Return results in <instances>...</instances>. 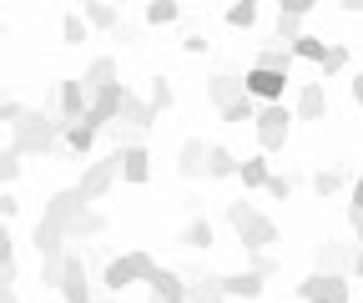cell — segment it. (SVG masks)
<instances>
[{"label":"cell","mask_w":363,"mask_h":303,"mask_svg":"<svg viewBox=\"0 0 363 303\" xmlns=\"http://www.w3.org/2000/svg\"><path fill=\"white\" fill-rule=\"evenodd\" d=\"M11 147H16L21 157H61V152H66V121L56 116L51 101H40V106H30V111L11 126Z\"/></svg>","instance_id":"6da1fadb"},{"label":"cell","mask_w":363,"mask_h":303,"mask_svg":"<svg viewBox=\"0 0 363 303\" xmlns=\"http://www.w3.org/2000/svg\"><path fill=\"white\" fill-rule=\"evenodd\" d=\"M348 46H338V40H333V46H328V56H323V76H343L348 71Z\"/></svg>","instance_id":"8d00e7d4"},{"label":"cell","mask_w":363,"mask_h":303,"mask_svg":"<svg viewBox=\"0 0 363 303\" xmlns=\"http://www.w3.org/2000/svg\"><path fill=\"white\" fill-rule=\"evenodd\" d=\"M147 293H152L157 303H187L192 278H187V273H177V268H167V263H157V268L147 273Z\"/></svg>","instance_id":"9c48e42d"},{"label":"cell","mask_w":363,"mask_h":303,"mask_svg":"<svg viewBox=\"0 0 363 303\" xmlns=\"http://www.w3.org/2000/svg\"><path fill=\"white\" fill-rule=\"evenodd\" d=\"M353 278H363V243H358V258H353Z\"/></svg>","instance_id":"816d5d0a"},{"label":"cell","mask_w":363,"mask_h":303,"mask_svg":"<svg viewBox=\"0 0 363 303\" xmlns=\"http://www.w3.org/2000/svg\"><path fill=\"white\" fill-rule=\"evenodd\" d=\"M252 212H257V202H247V197H233V202H227V223H233V228H242V223L252 218Z\"/></svg>","instance_id":"f35d334b"},{"label":"cell","mask_w":363,"mask_h":303,"mask_svg":"<svg viewBox=\"0 0 363 303\" xmlns=\"http://www.w3.org/2000/svg\"><path fill=\"white\" fill-rule=\"evenodd\" d=\"M21 172H26L21 152H16V147H6V152H0V187H11V182L21 177Z\"/></svg>","instance_id":"d590c367"},{"label":"cell","mask_w":363,"mask_h":303,"mask_svg":"<svg viewBox=\"0 0 363 303\" xmlns=\"http://www.w3.org/2000/svg\"><path fill=\"white\" fill-rule=\"evenodd\" d=\"M257 6H262V0H257Z\"/></svg>","instance_id":"9f6ffc18"},{"label":"cell","mask_w":363,"mask_h":303,"mask_svg":"<svg viewBox=\"0 0 363 303\" xmlns=\"http://www.w3.org/2000/svg\"><path fill=\"white\" fill-rule=\"evenodd\" d=\"M313 192H318V202H323V197H338V192H343V167H318V172H313Z\"/></svg>","instance_id":"f546056e"},{"label":"cell","mask_w":363,"mask_h":303,"mask_svg":"<svg viewBox=\"0 0 363 303\" xmlns=\"http://www.w3.org/2000/svg\"><path fill=\"white\" fill-rule=\"evenodd\" d=\"M51 106H56V116H61L66 126L86 116V106H91V92L81 86V76H61V81H56V92H51Z\"/></svg>","instance_id":"52a82bcc"},{"label":"cell","mask_w":363,"mask_h":303,"mask_svg":"<svg viewBox=\"0 0 363 303\" xmlns=\"http://www.w3.org/2000/svg\"><path fill=\"white\" fill-rule=\"evenodd\" d=\"M111 228V218H106V212L96 207V202H86V207H76V218L66 223V233H71V243L81 238V243H91V238H101Z\"/></svg>","instance_id":"5bb4252c"},{"label":"cell","mask_w":363,"mask_h":303,"mask_svg":"<svg viewBox=\"0 0 363 303\" xmlns=\"http://www.w3.org/2000/svg\"><path fill=\"white\" fill-rule=\"evenodd\" d=\"M121 106H126V86H121V81H111V86H101V92H91V106H86V116H81V121H91L96 132H106V126L121 116Z\"/></svg>","instance_id":"8992f818"},{"label":"cell","mask_w":363,"mask_h":303,"mask_svg":"<svg viewBox=\"0 0 363 303\" xmlns=\"http://www.w3.org/2000/svg\"><path fill=\"white\" fill-rule=\"evenodd\" d=\"M116 6H126V0H116Z\"/></svg>","instance_id":"11a10c76"},{"label":"cell","mask_w":363,"mask_h":303,"mask_svg":"<svg viewBox=\"0 0 363 303\" xmlns=\"http://www.w3.org/2000/svg\"><path fill=\"white\" fill-rule=\"evenodd\" d=\"M278 11L283 16H308V11H318V0H278Z\"/></svg>","instance_id":"bcb514c9"},{"label":"cell","mask_w":363,"mask_h":303,"mask_svg":"<svg viewBox=\"0 0 363 303\" xmlns=\"http://www.w3.org/2000/svg\"><path fill=\"white\" fill-rule=\"evenodd\" d=\"M293 111H298V121H323V116H328V92H323V81H303Z\"/></svg>","instance_id":"2e32d148"},{"label":"cell","mask_w":363,"mask_h":303,"mask_svg":"<svg viewBox=\"0 0 363 303\" xmlns=\"http://www.w3.org/2000/svg\"><path fill=\"white\" fill-rule=\"evenodd\" d=\"M348 97L363 106V71H353V81H348Z\"/></svg>","instance_id":"681fc988"},{"label":"cell","mask_w":363,"mask_h":303,"mask_svg":"<svg viewBox=\"0 0 363 303\" xmlns=\"http://www.w3.org/2000/svg\"><path fill=\"white\" fill-rule=\"evenodd\" d=\"M348 228H353V238L363 243V212H348Z\"/></svg>","instance_id":"f907efd6"},{"label":"cell","mask_w":363,"mask_h":303,"mask_svg":"<svg viewBox=\"0 0 363 303\" xmlns=\"http://www.w3.org/2000/svg\"><path fill=\"white\" fill-rule=\"evenodd\" d=\"M121 182V147H111L101 162H86L81 167V182H76V192L86 197V202H101L111 187Z\"/></svg>","instance_id":"277c9868"},{"label":"cell","mask_w":363,"mask_h":303,"mask_svg":"<svg viewBox=\"0 0 363 303\" xmlns=\"http://www.w3.org/2000/svg\"><path fill=\"white\" fill-rule=\"evenodd\" d=\"M233 233H238L242 253H267L272 243H278V223H272L267 212H252V218H247L242 228H233Z\"/></svg>","instance_id":"8fae6325"},{"label":"cell","mask_w":363,"mask_h":303,"mask_svg":"<svg viewBox=\"0 0 363 303\" xmlns=\"http://www.w3.org/2000/svg\"><path fill=\"white\" fill-rule=\"evenodd\" d=\"M242 81H247V92H252L257 101H283V97H288V71L247 66V71H242Z\"/></svg>","instance_id":"30bf717a"},{"label":"cell","mask_w":363,"mask_h":303,"mask_svg":"<svg viewBox=\"0 0 363 303\" xmlns=\"http://www.w3.org/2000/svg\"><path fill=\"white\" fill-rule=\"evenodd\" d=\"M91 303H121V298H116V293H106V298H91Z\"/></svg>","instance_id":"f5cc1de1"},{"label":"cell","mask_w":363,"mask_h":303,"mask_svg":"<svg viewBox=\"0 0 363 303\" xmlns=\"http://www.w3.org/2000/svg\"><path fill=\"white\" fill-rule=\"evenodd\" d=\"M238 177H242V192H262V187H267V177H272V162H267V152H257V157H242Z\"/></svg>","instance_id":"cb8c5ba5"},{"label":"cell","mask_w":363,"mask_h":303,"mask_svg":"<svg viewBox=\"0 0 363 303\" xmlns=\"http://www.w3.org/2000/svg\"><path fill=\"white\" fill-rule=\"evenodd\" d=\"M86 35H91V21L81 16V6H76V11H66V16H61V40H66V46H81Z\"/></svg>","instance_id":"1f68e13d"},{"label":"cell","mask_w":363,"mask_h":303,"mask_svg":"<svg viewBox=\"0 0 363 303\" xmlns=\"http://www.w3.org/2000/svg\"><path fill=\"white\" fill-rule=\"evenodd\" d=\"M222 288H227V298H242V303H252V298H262L267 278H262L257 268H242V273H222Z\"/></svg>","instance_id":"ffe728a7"},{"label":"cell","mask_w":363,"mask_h":303,"mask_svg":"<svg viewBox=\"0 0 363 303\" xmlns=\"http://www.w3.org/2000/svg\"><path fill=\"white\" fill-rule=\"evenodd\" d=\"M207 157H212V142L187 137L177 147V172H182V177H207Z\"/></svg>","instance_id":"ac0fdd59"},{"label":"cell","mask_w":363,"mask_h":303,"mask_svg":"<svg viewBox=\"0 0 363 303\" xmlns=\"http://www.w3.org/2000/svg\"><path fill=\"white\" fill-rule=\"evenodd\" d=\"M0 303H21V293H16V273H0Z\"/></svg>","instance_id":"7dc6e473"},{"label":"cell","mask_w":363,"mask_h":303,"mask_svg":"<svg viewBox=\"0 0 363 303\" xmlns=\"http://www.w3.org/2000/svg\"><path fill=\"white\" fill-rule=\"evenodd\" d=\"M247 268H257L262 278H272V273H278V258H267V253H247Z\"/></svg>","instance_id":"7bdbcfd3"},{"label":"cell","mask_w":363,"mask_h":303,"mask_svg":"<svg viewBox=\"0 0 363 303\" xmlns=\"http://www.w3.org/2000/svg\"><path fill=\"white\" fill-rule=\"evenodd\" d=\"M81 16L91 21V31H116L121 26V6H116V0H81Z\"/></svg>","instance_id":"603a6c76"},{"label":"cell","mask_w":363,"mask_h":303,"mask_svg":"<svg viewBox=\"0 0 363 303\" xmlns=\"http://www.w3.org/2000/svg\"><path fill=\"white\" fill-rule=\"evenodd\" d=\"M293 61H298L293 46H283V40H278V46H262L252 66H272V71H288V76H293Z\"/></svg>","instance_id":"4dcf8cb0"},{"label":"cell","mask_w":363,"mask_h":303,"mask_svg":"<svg viewBox=\"0 0 363 303\" xmlns=\"http://www.w3.org/2000/svg\"><path fill=\"white\" fill-rule=\"evenodd\" d=\"M116 121H121V126H131V132L142 137V132H152V126L162 121V111H157L152 101H142L136 92H126V106H121V116H116Z\"/></svg>","instance_id":"e0dca14e"},{"label":"cell","mask_w":363,"mask_h":303,"mask_svg":"<svg viewBox=\"0 0 363 303\" xmlns=\"http://www.w3.org/2000/svg\"><path fill=\"white\" fill-rule=\"evenodd\" d=\"M26 111H30V106H26V101H16V97H11V101H0V126H16Z\"/></svg>","instance_id":"60d3db41"},{"label":"cell","mask_w":363,"mask_h":303,"mask_svg":"<svg viewBox=\"0 0 363 303\" xmlns=\"http://www.w3.org/2000/svg\"><path fill=\"white\" fill-rule=\"evenodd\" d=\"M257 106H262V101H257V97L247 92L242 101H233V106H227V111H217V116H222L227 126H242V121H257Z\"/></svg>","instance_id":"d6a6232c"},{"label":"cell","mask_w":363,"mask_h":303,"mask_svg":"<svg viewBox=\"0 0 363 303\" xmlns=\"http://www.w3.org/2000/svg\"><path fill=\"white\" fill-rule=\"evenodd\" d=\"M111 81H121L116 56H96V61H86V71H81V86H86V92H101V86H111Z\"/></svg>","instance_id":"7402d4cb"},{"label":"cell","mask_w":363,"mask_h":303,"mask_svg":"<svg viewBox=\"0 0 363 303\" xmlns=\"http://www.w3.org/2000/svg\"><path fill=\"white\" fill-rule=\"evenodd\" d=\"M348 212H363V177H358L353 192H348Z\"/></svg>","instance_id":"c3c4849f"},{"label":"cell","mask_w":363,"mask_h":303,"mask_svg":"<svg viewBox=\"0 0 363 303\" xmlns=\"http://www.w3.org/2000/svg\"><path fill=\"white\" fill-rule=\"evenodd\" d=\"M187 303H227L222 273H202V278H192V293H187Z\"/></svg>","instance_id":"d4e9b609"},{"label":"cell","mask_w":363,"mask_h":303,"mask_svg":"<svg viewBox=\"0 0 363 303\" xmlns=\"http://www.w3.org/2000/svg\"><path fill=\"white\" fill-rule=\"evenodd\" d=\"M207 46H212V40H207L202 31H192L187 40H182V51H187V56H207Z\"/></svg>","instance_id":"f6af8a7d"},{"label":"cell","mask_w":363,"mask_h":303,"mask_svg":"<svg viewBox=\"0 0 363 303\" xmlns=\"http://www.w3.org/2000/svg\"><path fill=\"white\" fill-rule=\"evenodd\" d=\"M238 167H242V162H238L233 152H227L222 142H212V157H207V177H212V182H227V177H238Z\"/></svg>","instance_id":"484cf974"},{"label":"cell","mask_w":363,"mask_h":303,"mask_svg":"<svg viewBox=\"0 0 363 303\" xmlns=\"http://www.w3.org/2000/svg\"><path fill=\"white\" fill-rule=\"evenodd\" d=\"M147 101H152L157 111H172V106H177V92H172V81H167V76H152V92H147Z\"/></svg>","instance_id":"e575fe53"},{"label":"cell","mask_w":363,"mask_h":303,"mask_svg":"<svg viewBox=\"0 0 363 303\" xmlns=\"http://www.w3.org/2000/svg\"><path fill=\"white\" fill-rule=\"evenodd\" d=\"M293 121H298V111L293 106H283V101H262L257 106V121H252V132H257V152H283L288 147V137H293Z\"/></svg>","instance_id":"7a4b0ae2"},{"label":"cell","mask_w":363,"mask_h":303,"mask_svg":"<svg viewBox=\"0 0 363 303\" xmlns=\"http://www.w3.org/2000/svg\"><path fill=\"white\" fill-rule=\"evenodd\" d=\"M247 97V81L242 76H233V71H217V76H207V101L217 106V111H227L233 101H242Z\"/></svg>","instance_id":"4fadbf2b"},{"label":"cell","mask_w":363,"mask_h":303,"mask_svg":"<svg viewBox=\"0 0 363 303\" xmlns=\"http://www.w3.org/2000/svg\"><path fill=\"white\" fill-rule=\"evenodd\" d=\"M147 177H152V152H147L142 142L121 147V182H126V187H142Z\"/></svg>","instance_id":"d6986e66"},{"label":"cell","mask_w":363,"mask_h":303,"mask_svg":"<svg viewBox=\"0 0 363 303\" xmlns=\"http://www.w3.org/2000/svg\"><path fill=\"white\" fill-rule=\"evenodd\" d=\"M66 303H91V278H86V258L81 253H66V273H61V288H56Z\"/></svg>","instance_id":"7c38bea8"},{"label":"cell","mask_w":363,"mask_h":303,"mask_svg":"<svg viewBox=\"0 0 363 303\" xmlns=\"http://www.w3.org/2000/svg\"><path fill=\"white\" fill-rule=\"evenodd\" d=\"M328 46H333V40H323V35H308V31H303V35L293 40V56H298V61H313V66H323Z\"/></svg>","instance_id":"83f0119b"},{"label":"cell","mask_w":363,"mask_h":303,"mask_svg":"<svg viewBox=\"0 0 363 303\" xmlns=\"http://www.w3.org/2000/svg\"><path fill=\"white\" fill-rule=\"evenodd\" d=\"M262 192H267V197H278V202H288V197H293V182H288V177H278V172H272Z\"/></svg>","instance_id":"b9f144b4"},{"label":"cell","mask_w":363,"mask_h":303,"mask_svg":"<svg viewBox=\"0 0 363 303\" xmlns=\"http://www.w3.org/2000/svg\"><path fill=\"white\" fill-rule=\"evenodd\" d=\"M96 137H101V132H96L91 121H71V126H66V152H71V157H86L91 147H96Z\"/></svg>","instance_id":"4316f807"},{"label":"cell","mask_w":363,"mask_h":303,"mask_svg":"<svg viewBox=\"0 0 363 303\" xmlns=\"http://www.w3.org/2000/svg\"><path fill=\"white\" fill-rule=\"evenodd\" d=\"M30 243H35V258H66L71 248V233H66V223L61 218H51V212H40L35 218V228H30Z\"/></svg>","instance_id":"ba28073f"},{"label":"cell","mask_w":363,"mask_h":303,"mask_svg":"<svg viewBox=\"0 0 363 303\" xmlns=\"http://www.w3.org/2000/svg\"><path fill=\"white\" fill-rule=\"evenodd\" d=\"M0 273H16V238H11L6 218H0Z\"/></svg>","instance_id":"74e56055"},{"label":"cell","mask_w":363,"mask_h":303,"mask_svg":"<svg viewBox=\"0 0 363 303\" xmlns=\"http://www.w3.org/2000/svg\"><path fill=\"white\" fill-rule=\"evenodd\" d=\"M298 35H303V16H283V11H278V40H283V46H293Z\"/></svg>","instance_id":"ab89813d"},{"label":"cell","mask_w":363,"mask_h":303,"mask_svg":"<svg viewBox=\"0 0 363 303\" xmlns=\"http://www.w3.org/2000/svg\"><path fill=\"white\" fill-rule=\"evenodd\" d=\"M222 21L233 26V31H252L257 26V0H233V6L222 11Z\"/></svg>","instance_id":"f1b7e54d"},{"label":"cell","mask_w":363,"mask_h":303,"mask_svg":"<svg viewBox=\"0 0 363 303\" xmlns=\"http://www.w3.org/2000/svg\"><path fill=\"white\" fill-rule=\"evenodd\" d=\"M0 35H6V21H0Z\"/></svg>","instance_id":"db71d44e"},{"label":"cell","mask_w":363,"mask_h":303,"mask_svg":"<svg viewBox=\"0 0 363 303\" xmlns=\"http://www.w3.org/2000/svg\"><path fill=\"white\" fill-rule=\"evenodd\" d=\"M177 243L187 248V253H207V248H212V223L202 218V212H192V218L177 228Z\"/></svg>","instance_id":"44dd1931"},{"label":"cell","mask_w":363,"mask_h":303,"mask_svg":"<svg viewBox=\"0 0 363 303\" xmlns=\"http://www.w3.org/2000/svg\"><path fill=\"white\" fill-rule=\"evenodd\" d=\"M152 268H157V258H152V253H142V248H131V253L111 258V263L101 268V288L121 298L131 283H147V273H152Z\"/></svg>","instance_id":"3957f363"},{"label":"cell","mask_w":363,"mask_h":303,"mask_svg":"<svg viewBox=\"0 0 363 303\" xmlns=\"http://www.w3.org/2000/svg\"><path fill=\"white\" fill-rule=\"evenodd\" d=\"M182 21V0H147V26H172Z\"/></svg>","instance_id":"836d02e7"},{"label":"cell","mask_w":363,"mask_h":303,"mask_svg":"<svg viewBox=\"0 0 363 303\" xmlns=\"http://www.w3.org/2000/svg\"><path fill=\"white\" fill-rule=\"evenodd\" d=\"M16 212H21V197H16L11 187H0V218H6V223H11V218H16Z\"/></svg>","instance_id":"ee69618b"},{"label":"cell","mask_w":363,"mask_h":303,"mask_svg":"<svg viewBox=\"0 0 363 303\" xmlns=\"http://www.w3.org/2000/svg\"><path fill=\"white\" fill-rule=\"evenodd\" d=\"M298 298L303 303H348L353 298V273H308L303 283H298Z\"/></svg>","instance_id":"5b68a950"},{"label":"cell","mask_w":363,"mask_h":303,"mask_svg":"<svg viewBox=\"0 0 363 303\" xmlns=\"http://www.w3.org/2000/svg\"><path fill=\"white\" fill-rule=\"evenodd\" d=\"M353 258H358V238L353 243H338V238L318 243V268L323 273H353Z\"/></svg>","instance_id":"9a60e30c"}]
</instances>
